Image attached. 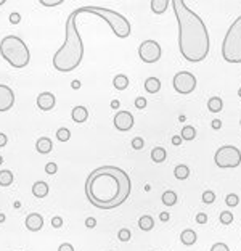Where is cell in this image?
<instances>
[{"label": "cell", "instance_id": "6da1fadb", "mask_svg": "<svg viewBox=\"0 0 241 251\" xmlns=\"http://www.w3.org/2000/svg\"><path fill=\"white\" fill-rule=\"evenodd\" d=\"M132 184L125 171L116 166H102L89 174L85 195L98 209H114L129 198Z\"/></svg>", "mask_w": 241, "mask_h": 251}, {"label": "cell", "instance_id": "7a4b0ae2", "mask_svg": "<svg viewBox=\"0 0 241 251\" xmlns=\"http://www.w3.org/2000/svg\"><path fill=\"white\" fill-rule=\"evenodd\" d=\"M175 18L179 23V48L190 63H199L209 53V34L204 21L183 0H172Z\"/></svg>", "mask_w": 241, "mask_h": 251}, {"label": "cell", "instance_id": "3957f363", "mask_svg": "<svg viewBox=\"0 0 241 251\" xmlns=\"http://www.w3.org/2000/svg\"><path fill=\"white\" fill-rule=\"evenodd\" d=\"M77 15H80L79 8H76L68 16L66 26H64V36H66L64 37V44L53 57V68L60 73H71L82 62L84 44L76 26Z\"/></svg>", "mask_w": 241, "mask_h": 251}, {"label": "cell", "instance_id": "277c9868", "mask_svg": "<svg viewBox=\"0 0 241 251\" xmlns=\"http://www.w3.org/2000/svg\"><path fill=\"white\" fill-rule=\"evenodd\" d=\"M0 55L13 68L21 69L29 63V48L18 36H7L0 42Z\"/></svg>", "mask_w": 241, "mask_h": 251}, {"label": "cell", "instance_id": "5b68a950", "mask_svg": "<svg viewBox=\"0 0 241 251\" xmlns=\"http://www.w3.org/2000/svg\"><path fill=\"white\" fill-rule=\"evenodd\" d=\"M80 13H92L95 16L102 18L103 21L108 23V26L113 29V32L116 34L119 39H125L130 36V23L127 18L122 16L120 13L114 12V10L103 8V7H80Z\"/></svg>", "mask_w": 241, "mask_h": 251}, {"label": "cell", "instance_id": "8992f818", "mask_svg": "<svg viewBox=\"0 0 241 251\" xmlns=\"http://www.w3.org/2000/svg\"><path fill=\"white\" fill-rule=\"evenodd\" d=\"M222 57L228 63H241V15L225 34L222 42Z\"/></svg>", "mask_w": 241, "mask_h": 251}, {"label": "cell", "instance_id": "52a82bcc", "mask_svg": "<svg viewBox=\"0 0 241 251\" xmlns=\"http://www.w3.org/2000/svg\"><path fill=\"white\" fill-rule=\"evenodd\" d=\"M214 163L222 169L238 168L241 164V152L233 145H224L215 152Z\"/></svg>", "mask_w": 241, "mask_h": 251}, {"label": "cell", "instance_id": "ba28073f", "mask_svg": "<svg viewBox=\"0 0 241 251\" xmlns=\"http://www.w3.org/2000/svg\"><path fill=\"white\" fill-rule=\"evenodd\" d=\"M174 89L182 95L192 94L196 89V78L188 71L177 73L174 76Z\"/></svg>", "mask_w": 241, "mask_h": 251}, {"label": "cell", "instance_id": "9c48e42d", "mask_svg": "<svg viewBox=\"0 0 241 251\" xmlns=\"http://www.w3.org/2000/svg\"><path fill=\"white\" fill-rule=\"evenodd\" d=\"M138 55L145 63H156L161 58V47L156 41H145L140 44Z\"/></svg>", "mask_w": 241, "mask_h": 251}, {"label": "cell", "instance_id": "30bf717a", "mask_svg": "<svg viewBox=\"0 0 241 251\" xmlns=\"http://www.w3.org/2000/svg\"><path fill=\"white\" fill-rule=\"evenodd\" d=\"M15 105V94L8 85L0 84V113L8 111Z\"/></svg>", "mask_w": 241, "mask_h": 251}, {"label": "cell", "instance_id": "8fae6325", "mask_svg": "<svg viewBox=\"0 0 241 251\" xmlns=\"http://www.w3.org/2000/svg\"><path fill=\"white\" fill-rule=\"evenodd\" d=\"M114 126L120 132H125V130H130L134 127V116L129 111H119L116 116H114Z\"/></svg>", "mask_w": 241, "mask_h": 251}, {"label": "cell", "instance_id": "7c38bea8", "mask_svg": "<svg viewBox=\"0 0 241 251\" xmlns=\"http://www.w3.org/2000/svg\"><path fill=\"white\" fill-rule=\"evenodd\" d=\"M55 103H57V98L52 92H42L37 97V107L42 111H50L55 107Z\"/></svg>", "mask_w": 241, "mask_h": 251}, {"label": "cell", "instance_id": "4fadbf2b", "mask_svg": "<svg viewBox=\"0 0 241 251\" xmlns=\"http://www.w3.org/2000/svg\"><path fill=\"white\" fill-rule=\"evenodd\" d=\"M24 224H26V229L31 230V232H39L44 225V218L37 213H32L26 218V222Z\"/></svg>", "mask_w": 241, "mask_h": 251}, {"label": "cell", "instance_id": "5bb4252c", "mask_svg": "<svg viewBox=\"0 0 241 251\" xmlns=\"http://www.w3.org/2000/svg\"><path fill=\"white\" fill-rule=\"evenodd\" d=\"M50 188H48V184L44 182V180H39L32 185V195L36 198H45L48 195Z\"/></svg>", "mask_w": 241, "mask_h": 251}, {"label": "cell", "instance_id": "9a60e30c", "mask_svg": "<svg viewBox=\"0 0 241 251\" xmlns=\"http://www.w3.org/2000/svg\"><path fill=\"white\" fill-rule=\"evenodd\" d=\"M71 118H73V121L74 123H85L87 121V118H89V111H87V108L85 107H76L71 111Z\"/></svg>", "mask_w": 241, "mask_h": 251}, {"label": "cell", "instance_id": "2e32d148", "mask_svg": "<svg viewBox=\"0 0 241 251\" xmlns=\"http://www.w3.org/2000/svg\"><path fill=\"white\" fill-rule=\"evenodd\" d=\"M52 148H53V143H52V140H50L48 137H40L37 140V143H36V150L39 153H42V155H47L52 152Z\"/></svg>", "mask_w": 241, "mask_h": 251}, {"label": "cell", "instance_id": "e0dca14e", "mask_svg": "<svg viewBox=\"0 0 241 251\" xmlns=\"http://www.w3.org/2000/svg\"><path fill=\"white\" fill-rule=\"evenodd\" d=\"M180 242H182L183 245H187V247L196 243V234H195V230H192V229H185L183 232L180 234Z\"/></svg>", "mask_w": 241, "mask_h": 251}, {"label": "cell", "instance_id": "ac0fdd59", "mask_svg": "<svg viewBox=\"0 0 241 251\" xmlns=\"http://www.w3.org/2000/svg\"><path fill=\"white\" fill-rule=\"evenodd\" d=\"M145 90L148 94H158L161 90V81L158 78H148L145 81Z\"/></svg>", "mask_w": 241, "mask_h": 251}, {"label": "cell", "instance_id": "d6986e66", "mask_svg": "<svg viewBox=\"0 0 241 251\" xmlns=\"http://www.w3.org/2000/svg\"><path fill=\"white\" fill-rule=\"evenodd\" d=\"M151 10H153V13H156V15H163L166 10H167V7L170 5L169 0H153L151 3Z\"/></svg>", "mask_w": 241, "mask_h": 251}, {"label": "cell", "instance_id": "ffe728a7", "mask_svg": "<svg viewBox=\"0 0 241 251\" xmlns=\"http://www.w3.org/2000/svg\"><path fill=\"white\" fill-rule=\"evenodd\" d=\"M15 180V175L12 171L8 169H3L0 171V187H10Z\"/></svg>", "mask_w": 241, "mask_h": 251}, {"label": "cell", "instance_id": "44dd1931", "mask_svg": "<svg viewBox=\"0 0 241 251\" xmlns=\"http://www.w3.org/2000/svg\"><path fill=\"white\" fill-rule=\"evenodd\" d=\"M166 158H167V152L163 147H156L151 150V159L153 163H164Z\"/></svg>", "mask_w": 241, "mask_h": 251}, {"label": "cell", "instance_id": "7402d4cb", "mask_svg": "<svg viewBox=\"0 0 241 251\" xmlns=\"http://www.w3.org/2000/svg\"><path fill=\"white\" fill-rule=\"evenodd\" d=\"M138 227L142 230H145V232H148V230H151L154 227V219L150 214L142 216L140 220H138Z\"/></svg>", "mask_w": 241, "mask_h": 251}, {"label": "cell", "instance_id": "603a6c76", "mask_svg": "<svg viewBox=\"0 0 241 251\" xmlns=\"http://www.w3.org/2000/svg\"><path fill=\"white\" fill-rule=\"evenodd\" d=\"M222 107H224L222 98L212 97V98L208 100V110H209L211 113H219V111H222Z\"/></svg>", "mask_w": 241, "mask_h": 251}, {"label": "cell", "instance_id": "cb8c5ba5", "mask_svg": "<svg viewBox=\"0 0 241 251\" xmlns=\"http://www.w3.org/2000/svg\"><path fill=\"white\" fill-rule=\"evenodd\" d=\"M174 175L179 180H185L190 175V168L187 166V164H179V166L174 169Z\"/></svg>", "mask_w": 241, "mask_h": 251}, {"label": "cell", "instance_id": "d4e9b609", "mask_svg": "<svg viewBox=\"0 0 241 251\" xmlns=\"http://www.w3.org/2000/svg\"><path fill=\"white\" fill-rule=\"evenodd\" d=\"M163 203L166 206H174L177 203V193L174 190H167V192L163 193Z\"/></svg>", "mask_w": 241, "mask_h": 251}, {"label": "cell", "instance_id": "484cf974", "mask_svg": "<svg viewBox=\"0 0 241 251\" xmlns=\"http://www.w3.org/2000/svg\"><path fill=\"white\" fill-rule=\"evenodd\" d=\"M113 85H114V87H116L118 90H124V89H127V85H129V78L125 76V74H118V76L114 78Z\"/></svg>", "mask_w": 241, "mask_h": 251}, {"label": "cell", "instance_id": "4316f807", "mask_svg": "<svg viewBox=\"0 0 241 251\" xmlns=\"http://www.w3.org/2000/svg\"><path fill=\"white\" fill-rule=\"evenodd\" d=\"M196 137V130L193 126H183L182 129V140H193Z\"/></svg>", "mask_w": 241, "mask_h": 251}, {"label": "cell", "instance_id": "83f0119b", "mask_svg": "<svg viewBox=\"0 0 241 251\" xmlns=\"http://www.w3.org/2000/svg\"><path fill=\"white\" fill-rule=\"evenodd\" d=\"M57 137H58L60 142H68V140L71 139V132H69V129L61 127V129L57 130Z\"/></svg>", "mask_w": 241, "mask_h": 251}, {"label": "cell", "instance_id": "f1b7e54d", "mask_svg": "<svg viewBox=\"0 0 241 251\" xmlns=\"http://www.w3.org/2000/svg\"><path fill=\"white\" fill-rule=\"evenodd\" d=\"M219 220H220V224H224V225L232 224L233 222V214L230 213V211H224V213H220Z\"/></svg>", "mask_w": 241, "mask_h": 251}, {"label": "cell", "instance_id": "f546056e", "mask_svg": "<svg viewBox=\"0 0 241 251\" xmlns=\"http://www.w3.org/2000/svg\"><path fill=\"white\" fill-rule=\"evenodd\" d=\"M214 202H215V193L212 192V190H206V192L203 193V203L211 204Z\"/></svg>", "mask_w": 241, "mask_h": 251}, {"label": "cell", "instance_id": "4dcf8cb0", "mask_svg": "<svg viewBox=\"0 0 241 251\" xmlns=\"http://www.w3.org/2000/svg\"><path fill=\"white\" fill-rule=\"evenodd\" d=\"M130 237H132V234H130V230L129 229H120L119 232H118V238L120 240V242H129Z\"/></svg>", "mask_w": 241, "mask_h": 251}, {"label": "cell", "instance_id": "1f68e13d", "mask_svg": "<svg viewBox=\"0 0 241 251\" xmlns=\"http://www.w3.org/2000/svg\"><path fill=\"white\" fill-rule=\"evenodd\" d=\"M225 203H227L228 206H237V204L240 203L238 195H235V193H230V195H227V198H225Z\"/></svg>", "mask_w": 241, "mask_h": 251}, {"label": "cell", "instance_id": "d6a6232c", "mask_svg": "<svg viewBox=\"0 0 241 251\" xmlns=\"http://www.w3.org/2000/svg\"><path fill=\"white\" fill-rule=\"evenodd\" d=\"M143 145H145V142H143L142 137H135V139L132 140V148H134V150H142Z\"/></svg>", "mask_w": 241, "mask_h": 251}, {"label": "cell", "instance_id": "836d02e7", "mask_svg": "<svg viewBox=\"0 0 241 251\" xmlns=\"http://www.w3.org/2000/svg\"><path fill=\"white\" fill-rule=\"evenodd\" d=\"M57 171H58L57 163H47V166H45V173L50 174V175L57 174Z\"/></svg>", "mask_w": 241, "mask_h": 251}, {"label": "cell", "instance_id": "e575fe53", "mask_svg": "<svg viewBox=\"0 0 241 251\" xmlns=\"http://www.w3.org/2000/svg\"><path fill=\"white\" fill-rule=\"evenodd\" d=\"M211 251H230V248L227 247L225 243H214L212 248H211Z\"/></svg>", "mask_w": 241, "mask_h": 251}, {"label": "cell", "instance_id": "d590c367", "mask_svg": "<svg viewBox=\"0 0 241 251\" xmlns=\"http://www.w3.org/2000/svg\"><path fill=\"white\" fill-rule=\"evenodd\" d=\"M52 227H55V229L63 227V219L60 218V216H55V218L52 219Z\"/></svg>", "mask_w": 241, "mask_h": 251}, {"label": "cell", "instance_id": "8d00e7d4", "mask_svg": "<svg viewBox=\"0 0 241 251\" xmlns=\"http://www.w3.org/2000/svg\"><path fill=\"white\" fill-rule=\"evenodd\" d=\"M135 107H137L138 110H143L145 107H147V98L138 97L137 100H135Z\"/></svg>", "mask_w": 241, "mask_h": 251}, {"label": "cell", "instance_id": "74e56055", "mask_svg": "<svg viewBox=\"0 0 241 251\" xmlns=\"http://www.w3.org/2000/svg\"><path fill=\"white\" fill-rule=\"evenodd\" d=\"M61 3V0H52V2H48V0H40V5H44V7H55V5H60Z\"/></svg>", "mask_w": 241, "mask_h": 251}, {"label": "cell", "instance_id": "f35d334b", "mask_svg": "<svg viewBox=\"0 0 241 251\" xmlns=\"http://www.w3.org/2000/svg\"><path fill=\"white\" fill-rule=\"evenodd\" d=\"M196 222L198 224H206L208 222V216H206L204 213H198L196 214Z\"/></svg>", "mask_w": 241, "mask_h": 251}, {"label": "cell", "instance_id": "ab89813d", "mask_svg": "<svg viewBox=\"0 0 241 251\" xmlns=\"http://www.w3.org/2000/svg\"><path fill=\"white\" fill-rule=\"evenodd\" d=\"M19 19H21L19 13H12V15H10V23H12V24H18Z\"/></svg>", "mask_w": 241, "mask_h": 251}, {"label": "cell", "instance_id": "60d3db41", "mask_svg": "<svg viewBox=\"0 0 241 251\" xmlns=\"http://www.w3.org/2000/svg\"><path fill=\"white\" fill-rule=\"evenodd\" d=\"M58 251H74V247L71 243H63V245H60Z\"/></svg>", "mask_w": 241, "mask_h": 251}, {"label": "cell", "instance_id": "b9f144b4", "mask_svg": "<svg viewBox=\"0 0 241 251\" xmlns=\"http://www.w3.org/2000/svg\"><path fill=\"white\" fill-rule=\"evenodd\" d=\"M85 225H87L89 229H93L95 225H97V219H95V218H89L87 220H85Z\"/></svg>", "mask_w": 241, "mask_h": 251}, {"label": "cell", "instance_id": "7bdbcfd3", "mask_svg": "<svg viewBox=\"0 0 241 251\" xmlns=\"http://www.w3.org/2000/svg\"><path fill=\"white\" fill-rule=\"evenodd\" d=\"M7 142H8L7 135H5V134H2V132H0V148H2V147H5V145H7Z\"/></svg>", "mask_w": 241, "mask_h": 251}, {"label": "cell", "instance_id": "ee69618b", "mask_svg": "<svg viewBox=\"0 0 241 251\" xmlns=\"http://www.w3.org/2000/svg\"><path fill=\"white\" fill-rule=\"evenodd\" d=\"M180 143H182V137H179V135H175V137H172V145H175V147H179Z\"/></svg>", "mask_w": 241, "mask_h": 251}, {"label": "cell", "instance_id": "f6af8a7d", "mask_svg": "<svg viewBox=\"0 0 241 251\" xmlns=\"http://www.w3.org/2000/svg\"><path fill=\"white\" fill-rule=\"evenodd\" d=\"M212 127L214 129H220V127H222V123H220L219 119H214V121H212Z\"/></svg>", "mask_w": 241, "mask_h": 251}, {"label": "cell", "instance_id": "bcb514c9", "mask_svg": "<svg viewBox=\"0 0 241 251\" xmlns=\"http://www.w3.org/2000/svg\"><path fill=\"white\" fill-rule=\"evenodd\" d=\"M161 220L166 222V220H169V214L167 213H161Z\"/></svg>", "mask_w": 241, "mask_h": 251}, {"label": "cell", "instance_id": "7dc6e473", "mask_svg": "<svg viewBox=\"0 0 241 251\" xmlns=\"http://www.w3.org/2000/svg\"><path fill=\"white\" fill-rule=\"evenodd\" d=\"M71 87H73L74 90H77V89L80 87V82H79V81H73V84H71Z\"/></svg>", "mask_w": 241, "mask_h": 251}, {"label": "cell", "instance_id": "c3c4849f", "mask_svg": "<svg viewBox=\"0 0 241 251\" xmlns=\"http://www.w3.org/2000/svg\"><path fill=\"white\" fill-rule=\"evenodd\" d=\"M111 107L113 108H119V100H114V102H111Z\"/></svg>", "mask_w": 241, "mask_h": 251}, {"label": "cell", "instance_id": "681fc988", "mask_svg": "<svg viewBox=\"0 0 241 251\" xmlns=\"http://www.w3.org/2000/svg\"><path fill=\"white\" fill-rule=\"evenodd\" d=\"M3 220H5V216H3V214H0V222H3Z\"/></svg>", "mask_w": 241, "mask_h": 251}, {"label": "cell", "instance_id": "f907efd6", "mask_svg": "<svg viewBox=\"0 0 241 251\" xmlns=\"http://www.w3.org/2000/svg\"><path fill=\"white\" fill-rule=\"evenodd\" d=\"M3 3H5V0H0V7H2Z\"/></svg>", "mask_w": 241, "mask_h": 251}, {"label": "cell", "instance_id": "816d5d0a", "mask_svg": "<svg viewBox=\"0 0 241 251\" xmlns=\"http://www.w3.org/2000/svg\"><path fill=\"white\" fill-rule=\"evenodd\" d=\"M0 164H3V158L2 157H0Z\"/></svg>", "mask_w": 241, "mask_h": 251}, {"label": "cell", "instance_id": "f5cc1de1", "mask_svg": "<svg viewBox=\"0 0 241 251\" xmlns=\"http://www.w3.org/2000/svg\"><path fill=\"white\" fill-rule=\"evenodd\" d=\"M238 95H240V97H241V89L238 90Z\"/></svg>", "mask_w": 241, "mask_h": 251}, {"label": "cell", "instance_id": "db71d44e", "mask_svg": "<svg viewBox=\"0 0 241 251\" xmlns=\"http://www.w3.org/2000/svg\"><path fill=\"white\" fill-rule=\"evenodd\" d=\"M240 124H241V121H240Z\"/></svg>", "mask_w": 241, "mask_h": 251}]
</instances>
